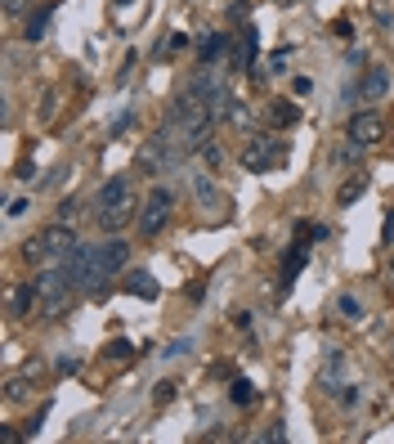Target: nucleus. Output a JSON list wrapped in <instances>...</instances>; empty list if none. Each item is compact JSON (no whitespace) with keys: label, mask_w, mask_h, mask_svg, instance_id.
I'll list each match as a JSON object with an SVG mask.
<instances>
[{"label":"nucleus","mask_w":394,"mask_h":444,"mask_svg":"<svg viewBox=\"0 0 394 444\" xmlns=\"http://www.w3.org/2000/svg\"><path fill=\"white\" fill-rule=\"evenodd\" d=\"M130 220H135V189H130L125 175H112L103 189H98V229L121 234Z\"/></svg>","instance_id":"nucleus-1"},{"label":"nucleus","mask_w":394,"mask_h":444,"mask_svg":"<svg viewBox=\"0 0 394 444\" xmlns=\"http://www.w3.org/2000/svg\"><path fill=\"white\" fill-rule=\"evenodd\" d=\"M63 274H67V283H72V292H77V288H90V292H94V283H98V247H90V242H77L72 256L63 261Z\"/></svg>","instance_id":"nucleus-2"},{"label":"nucleus","mask_w":394,"mask_h":444,"mask_svg":"<svg viewBox=\"0 0 394 444\" xmlns=\"http://www.w3.org/2000/svg\"><path fill=\"white\" fill-rule=\"evenodd\" d=\"M175 153H179V148H171V135L157 131L152 139H144V144H139V153H135V170H139V175H162V170L175 162Z\"/></svg>","instance_id":"nucleus-3"},{"label":"nucleus","mask_w":394,"mask_h":444,"mask_svg":"<svg viewBox=\"0 0 394 444\" xmlns=\"http://www.w3.org/2000/svg\"><path fill=\"white\" fill-rule=\"evenodd\" d=\"M171 207H175V193L171 189H152L144 211H139V234L144 238H157L166 224H171Z\"/></svg>","instance_id":"nucleus-4"},{"label":"nucleus","mask_w":394,"mask_h":444,"mask_svg":"<svg viewBox=\"0 0 394 444\" xmlns=\"http://www.w3.org/2000/svg\"><path fill=\"white\" fill-rule=\"evenodd\" d=\"M188 94H193L197 104H202V108L210 112V117H220V112H229V104H233V94L224 90V81H220L215 72H202V77H197V81L188 85Z\"/></svg>","instance_id":"nucleus-5"},{"label":"nucleus","mask_w":394,"mask_h":444,"mask_svg":"<svg viewBox=\"0 0 394 444\" xmlns=\"http://www.w3.org/2000/svg\"><path fill=\"white\" fill-rule=\"evenodd\" d=\"M278 157H283V144H278L274 135H251L242 144V166L247 170H269Z\"/></svg>","instance_id":"nucleus-6"},{"label":"nucleus","mask_w":394,"mask_h":444,"mask_svg":"<svg viewBox=\"0 0 394 444\" xmlns=\"http://www.w3.org/2000/svg\"><path fill=\"white\" fill-rule=\"evenodd\" d=\"M77 242H81V238L72 234V220H59V224L40 229V247H45V261H67Z\"/></svg>","instance_id":"nucleus-7"},{"label":"nucleus","mask_w":394,"mask_h":444,"mask_svg":"<svg viewBox=\"0 0 394 444\" xmlns=\"http://www.w3.org/2000/svg\"><path fill=\"white\" fill-rule=\"evenodd\" d=\"M345 135H349V144H359V148L381 144V135H385L381 112H354V117H349V126H345Z\"/></svg>","instance_id":"nucleus-8"},{"label":"nucleus","mask_w":394,"mask_h":444,"mask_svg":"<svg viewBox=\"0 0 394 444\" xmlns=\"http://www.w3.org/2000/svg\"><path fill=\"white\" fill-rule=\"evenodd\" d=\"M125 265H130V242L125 238H108L103 247H98V283L125 274Z\"/></svg>","instance_id":"nucleus-9"},{"label":"nucleus","mask_w":394,"mask_h":444,"mask_svg":"<svg viewBox=\"0 0 394 444\" xmlns=\"http://www.w3.org/2000/svg\"><path fill=\"white\" fill-rule=\"evenodd\" d=\"M385 94H390V67H368L359 81V99L363 104H381Z\"/></svg>","instance_id":"nucleus-10"},{"label":"nucleus","mask_w":394,"mask_h":444,"mask_svg":"<svg viewBox=\"0 0 394 444\" xmlns=\"http://www.w3.org/2000/svg\"><path fill=\"white\" fill-rule=\"evenodd\" d=\"M121 292H125V296H144V300H157V296H162L157 278H152L148 269H125V283H121Z\"/></svg>","instance_id":"nucleus-11"},{"label":"nucleus","mask_w":394,"mask_h":444,"mask_svg":"<svg viewBox=\"0 0 394 444\" xmlns=\"http://www.w3.org/2000/svg\"><path fill=\"white\" fill-rule=\"evenodd\" d=\"M305 261H309V247H305V242H296V247H291V256H287V265H283V274H278V292H291V283H296V274H300V269H305Z\"/></svg>","instance_id":"nucleus-12"},{"label":"nucleus","mask_w":394,"mask_h":444,"mask_svg":"<svg viewBox=\"0 0 394 444\" xmlns=\"http://www.w3.org/2000/svg\"><path fill=\"white\" fill-rule=\"evenodd\" d=\"M32 377H36V372H18V377H9L5 381V404H23V399H32Z\"/></svg>","instance_id":"nucleus-13"},{"label":"nucleus","mask_w":394,"mask_h":444,"mask_svg":"<svg viewBox=\"0 0 394 444\" xmlns=\"http://www.w3.org/2000/svg\"><path fill=\"white\" fill-rule=\"evenodd\" d=\"M193 189H197V202H202V207H220V211H229V197H224L206 175H197V180H193Z\"/></svg>","instance_id":"nucleus-14"},{"label":"nucleus","mask_w":394,"mask_h":444,"mask_svg":"<svg viewBox=\"0 0 394 444\" xmlns=\"http://www.w3.org/2000/svg\"><path fill=\"white\" fill-rule=\"evenodd\" d=\"M50 18H54V9L45 5V9H32L27 13V27H23V40H40L50 32Z\"/></svg>","instance_id":"nucleus-15"},{"label":"nucleus","mask_w":394,"mask_h":444,"mask_svg":"<svg viewBox=\"0 0 394 444\" xmlns=\"http://www.w3.org/2000/svg\"><path fill=\"white\" fill-rule=\"evenodd\" d=\"M224 45H229V36L224 32H210V36H202V45H197V59H202V67H210L224 54Z\"/></svg>","instance_id":"nucleus-16"},{"label":"nucleus","mask_w":394,"mask_h":444,"mask_svg":"<svg viewBox=\"0 0 394 444\" xmlns=\"http://www.w3.org/2000/svg\"><path fill=\"white\" fill-rule=\"evenodd\" d=\"M40 300V288H36V278L32 283H18V292H13V319H23L27 310H32Z\"/></svg>","instance_id":"nucleus-17"},{"label":"nucleus","mask_w":394,"mask_h":444,"mask_svg":"<svg viewBox=\"0 0 394 444\" xmlns=\"http://www.w3.org/2000/svg\"><path fill=\"white\" fill-rule=\"evenodd\" d=\"M256 50H260V36H256V27H247V32H242V40H237V54H233V63H237V67L256 63Z\"/></svg>","instance_id":"nucleus-18"},{"label":"nucleus","mask_w":394,"mask_h":444,"mask_svg":"<svg viewBox=\"0 0 394 444\" xmlns=\"http://www.w3.org/2000/svg\"><path fill=\"white\" fill-rule=\"evenodd\" d=\"M229 399H233L237 408H247V404H256V399H260V391H256V386H251L247 377H233V386H229Z\"/></svg>","instance_id":"nucleus-19"},{"label":"nucleus","mask_w":394,"mask_h":444,"mask_svg":"<svg viewBox=\"0 0 394 444\" xmlns=\"http://www.w3.org/2000/svg\"><path fill=\"white\" fill-rule=\"evenodd\" d=\"M269 121L274 126H296V121H300V108H296L291 99H278V104L269 108Z\"/></svg>","instance_id":"nucleus-20"},{"label":"nucleus","mask_w":394,"mask_h":444,"mask_svg":"<svg viewBox=\"0 0 394 444\" xmlns=\"http://www.w3.org/2000/svg\"><path fill=\"white\" fill-rule=\"evenodd\" d=\"M363 189H368V180H363V175H354L349 184H341V207H349L354 197H363Z\"/></svg>","instance_id":"nucleus-21"},{"label":"nucleus","mask_w":394,"mask_h":444,"mask_svg":"<svg viewBox=\"0 0 394 444\" xmlns=\"http://www.w3.org/2000/svg\"><path fill=\"white\" fill-rule=\"evenodd\" d=\"M23 261H27V265H40V261H45V247H40V234L23 242Z\"/></svg>","instance_id":"nucleus-22"},{"label":"nucleus","mask_w":394,"mask_h":444,"mask_svg":"<svg viewBox=\"0 0 394 444\" xmlns=\"http://www.w3.org/2000/svg\"><path fill=\"white\" fill-rule=\"evenodd\" d=\"M336 310H341V314H345V319H349V323H359V319H363V305H359V300H354V296H349V292H345L341 300H336Z\"/></svg>","instance_id":"nucleus-23"},{"label":"nucleus","mask_w":394,"mask_h":444,"mask_svg":"<svg viewBox=\"0 0 394 444\" xmlns=\"http://www.w3.org/2000/svg\"><path fill=\"white\" fill-rule=\"evenodd\" d=\"M175 391H179L175 381H157V391H152V404H157V408H162V404H171V399H175Z\"/></svg>","instance_id":"nucleus-24"},{"label":"nucleus","mask_w":394,"mask_h":444,"mask_svg":"<svg viewBox=\"0 0 394 444\" xmlns=\"http://www.w3.org/2000/svg\"><path fill=\"white\" fill-rule=\"evenodd\" d=\"M130 350H135L130 341H112V346H108L103 354H108V359H117V364H125V359H130Z\"/></svg>","instance_id":"nucleus-25"},{"label":"nucleus","mask_w":394,"mask_h":444,"mask_svg":"<svg viewBox=\"0 0 394 444\" xmlns=\"http://www.w3.org/2000/svg\"><path fill=\"white\" fill-rule=\"evenodd\" d=\"M27 207H32V202H27V197H13V202H9V211H5V216H9V220H18V216H27Z\"/></svg>","instance_id":"nucleus-26"},{"label":"nucleus","mask_w":394,"mask_h":444,"mask_svg":"<svg viewBox=\"0 0 394 444\" xmlns=\"http://www.w3.org/2000/svg\"><path fill=\"white\" fill-rule=\"evenodd\" d=\"M202 157H206V166H210V170H215V166L224 162V153H220L215 144H206V148H202Z\"/></svg>","instance_id":"nucleus-27"},{"label":"nucleus","mask_w":394,"mask_h":444,"mask_svg":"<svg viewBox=\"0 0 394 444\" xmlns=\"http://www.w3.org/2000/svg\"><path fill=\"white\" fill-rule=\"evenodd\" d=\"M27 431H13V426H0V444H18Z\"/></svg>","instance_id":"nucleus-28"},{"label":"nucleus","mask_w":394,"mask_h":444,"mask_svg":"<svg viewBox=\"0 0 394 444\" xmlns=\"http://www.w3.org/2000/svg\"><path fill=\"white\" fill-rule=\"evenodd\" d=\"M59 220H77V202L67 197V202H59Z\"/></svg>","instance_id":"nucleus-29"},{"label":"nucleus","mask_w":394,"mask_h":444,"mask_svg":"<svg viewBox=\"0 0 394 444\" xmlns=\"http://www.w3.org/2000/svg\"><path fill=\"white\" fill-rule=\"evenodd\" d=\"M381 238H385V247L394 242V211H390V216H385V224H381Z\"/></svg>","instance_id":"nucleus-30"},{"label":"nucleus","mask_w":394,"mask_h":444,"mask_svg":"<svg viewBox=\"0 0 394 444\" xmlns=\"http://www.w3.org/2000/svg\"><path fill=\"white\" fill-rule=\"evenodd\" d=\"M283 435H287V431H283V422H278V426H269V431H264L260 440H269V444H278V440H283Z\"/></svg>","instance_id":"nucleus-31"},{"label":"nucleus","mask_w":394,"mask_h":444,"mask_svg":"<svg viewBox=\"0 0 394 444\" xmlns=\"http://www.w3.org/2000/svg\"><path fill=\"white\" fill-rule=\"evenodd\" d=\"M81 368V359H59V372H63V377H67V372H77Z\"/></svg>","instance_id":"nucleus-32"},{"label":"nucleus","mask_w":394,"mask_h":444,"mask_svg":"<svg viewBox=\"0 0 394 444\" xmlns=\"http://www.w3.org/2000/svg\"><path fill=\"white\" fill-rule=\"evenodd\" d=\"M27 9V0H5V13H23Z\"/></svg>","instance_id":"nucleus-33"},{"label":"nucleus","mask_w":394,"mask_h":444,"mask_svg":"<svg viewBox=\"0 0 394 444\" xmlns=\"http://www.w3.org/2000/svg\"><path fill=\"white\" fill-rule=\"evenodd\" d=\"M390 283H394V265H390Z\"/></svg>","instance_id":"nucleus-34"}]
</instances>
